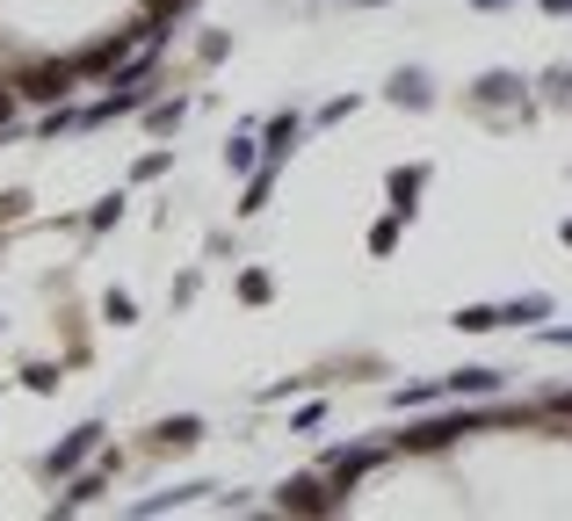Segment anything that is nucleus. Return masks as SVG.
<instances>
[{"mask_svg":"<svg viewBox=\"0 0 572 521\" xmlns=\"http://www.w3.org/2000/svg\"><path fill=\"white\" fill-rule=\"evenodd\" d=\"M471 428H479L471 413H428V420H414V428L399 434V450L406 456H435V450H450L457 434H471Z\"/></svg>","mask_w":572,"mask_h":521,"instance_id":"4","label":"nucleus"},{"mask_svg":"<svg viewBox=\"0 0 572 521\" xmlns=\"http://www.w3.org/2000/svg\"><path fill=\"white\" fill-rule=\"evenodd\" d=\"M457 326H464V333H493V326H501V304H464Z\"/></svg>","mask_w":572,"mask_h":521,"instance_id":"18","label":"nucleus"},{"mask_svg":"<svg viewBox=\"0 0 572 521\" xmlns=\"http://www.w3.org/2000/svg\"><path fill=\"white\" fill-rule=\"evenodd\" d=\"M543 413H572V391H551V399H543Z\"/></svg>","mask_w":572,"mask_h":521,"instance_id":"30","label":"nucleus"},{"mask_svg":"<svg viewBox=\"0 0 572 521\" xmlns=\"http://www.w3.org/2000/svg\"><path fill=\"white\" fill-rule=\"evenodd\" d=\"M543 15H572V0H543Z\"/></svg>","mask_w":572,"mask_h":521,"instance_id":"33","label":"nucleus"},{"mask_svg":"<svg viewBox=\"0 0 572 521\" xmlns=\"http://www.w3.org/2000/svg\"><path fill=\"white\" fill-rule=\"evenodd\" d=\"M196 492H210V486H174V492H160V500H139V507H131V514H167V507L196 500Z\"/></svg>","mask_w":572,"mask_h":521,"instance_id":"20","label":"nucleus"},{"mask_svg":"<svg viewBox=\"0 0 572 521\" xmlns=\"http://www.w3.org/2000/svg\"><path fill=\"white\" fill-rule=\"evenodd\" d=\"M22 391H36V399L58 391V363H22Z\"/></svg>","mask_w":572,"mask_h":521,"instance_id":"19","label":"nucleus"},{"mask_svg":"<svg viewBox=\"0 0 572 521\" xmlns=\"http://www.w3.org/2000/svg\"><path fill=\"white\" fill-rule=\"evenodd\" d=\"M117 218H123V196H102V203L87 210V225H95V232H109V225H117Z\"/></svg>","mask_w":572,"mask_h":521,"instance_id":"25","label":"nucleus"},{"mask_svg":"<svg viewBox=\"0 0 572 521\" xmlns=\"http://www.w3.org/2000/svg\"><path fill=\"white\" fill-rule=\"evenodd\" d=\"M543 341H551V347H572V326H543Z\"/></svg>","mask_w":572,"mask_h":521,"instance_id":"31","label":"nucleus"},{"mask_svg":"<svg viewBox=\"0 0 572 521\" xmlns=\"http://www.w3.org/2000/svg\"><path fill=\"white\" fill-rule=\"evenodd\" d=\"M435 399H450V377H428V384H406V391H392V406H399V413H428Z\"/></svg>","mask_w":572,"mask_h":521,"instance_id":"11","label":"nucleus"},{"mask_svg":"<svg viewBox=\"0 0 572 521\" xmlns=\"http://www.w3.org/2000/svg\"><path fill=\"white\" fill-rule=\"evenodd\" d=\"M479 102H486V109H501V102H521V73H507V66L479 73Z\"/></svg>","mask_w":572,"mask_h":521,"instance_id":"10","label":"nucleus"},{"mask_svg":"<svg viewBox=\"0 0 572 521\" xmlns=\"http://www.w3.org/2000/svg\"><path fill=\"white\" fill-rule=\"evenodd\" d=\"M392 102H406V109H428L435 102V87H428V73L420 66H406V73H392V87H384Z\"/></svg>","mask_w":572,"mask_h":521,"instance_id":"8","label":"nucleus"},{"mask_svg":"<svg viewBox=\"0 0 572 521\" xmlns=\"http://www.w3.org/2000/svg\"><path fill=\"white\" fill-rule=\"evenodd\" d=\"M240 297H246V304H268V297H276L268 268H246V276H240Z\"/></svg>","mask_w":572,"mask_h":521,"instance_id":"22","label":"nucleus"},{"mask_svg":"<svg viewBox=\"0 0 572 521\" xmlns=\"http://www.w3.org/2000/svg\"><path fill=\"white\" fill-rule=\"evenodd\" d=\"M102 319H109V326H131V319H139V304H131L123 290H109V297H102Z\"/></svg>","mask_w":572,"mask_h":521,"instance_id":"23","label":"nucleus"},{"mask_svg":"<svg viewBox=\"0 0 572 521\" xmlns=\"http://www.w3.org/2000/svg\"><path fill=\"white\" fill-rule=\"evenodd\" d=\"M196 442H204V420L196 413H174L153 428V450H196Z\"/></svg>","mask_w":572,"mask_h":521,"instance_id":"7","label":"nucleus"},{"mask_svg":"<svg viewBox=\"0 0 572 521\" xmlns=\"http://www.w3.org/2000/svg\"><path fill=\"white\" fill-rule=\"evenodd\" d=\"M348 117H355V95H333V102L319 109V123H348Z\"/></svg>","mask_w":572,"mask_h":521,"instance_id":"27","label":"nucleus"},{"mask_svg":"<svg viewBox=\"0 0 572 521\" xmlns=\"http://www.w3.org/2000/svg\"><path fill=\"white\" fill-rule=\"evenodd\" d=\"M501 391V369H457L450 377V399H493Z\"/></svg>","mask_w":572,"mask_h":521,"instance_id":"12","label":"nucleus"},{"mask_svg":"<svg viewBox=\"0 0 572 521\" xmlns=\"http://www.w3.org/2000/svg\"><path fill=\"white\" fill-rule=\"evenodd\" d=\"M95 442H102V420H80V428H73L66 442L44 456V478H66V470H80L87 456H95Z\"/></svg>","mask_w":572,"mask_h":521,"instance_id":"5","label":"nucleus"},{"mask_svg":"<svg viewBox=\"0 0 572 521\" xmlns=\"http://www.w3.org/2000/svg\"><path fill=\"white\" fill-rule=\"evenodd\" d=\"M543 312H551V297H515V304H501V326H529V319H543Z\"/></svg>","mask_w":572,"mask_h":521,"instance_id":"15","label":"nucleus"},{"mask_svg":"<svg viewBox=\"0 0 572 521\" xmlns=\"http://www.w3.org/2000/svg\"><path fill=\"white\" fill-rule=\"evenodd\" d=\"M109 470H117V456H109V464H87L80 478H73V492H66V500H58V514H73V507H87V500H95V492L109 486Z\"/></svg>","mask_w":572,"mask_h":521,"instance_id":"9","label":"nucleus"},{"mask_svg":"<svg viewBox=\"0 0 572 521\" xmlns=\"http://www.w3.org/2000/svg\"><path fill=\"white\" fill-rule=\"evenodd\" d=\"M15 123V80H0V131Z\"/></svg>","mask_w":572,"mask_h":521,"instance_id":"29","label":"nucleus"},{"mask_svg":"<svg viewBox=\"0 0 572 521\" xmlns=\"http://www.w3.org/2000/svg\"><path fill=\"white\" fill-rule=\"evenodd\" d=\"M8 80H15V95H30V102H66L73 87H80V73H73V58H30V66H15Z\"/></svg>","mask_w":572,"mask_h":521,"instance_id":"1","label":"nucleus"},{"mask_svg":"<svg viewBox=\"0 0 572 521\" xmlns=\"http://www.w3.org/2000/svg\"><path fill=\"white\" fill-rule=\"evenodd\" d=\"M471 8H479V15H501V8H515V0H471Z\"/></svg>","mask_w":572,"mask_h":521,"instance_id":"32","label":"nucleus"},{"mask_svg":"<svg viewBox=\"0 0 572 521\" xmlns=\"http://www.w3.org/2000/svg\"><path fill=\"white\" fill-rule=\"evenodd\" d=\"M348 492L327 486V470L319 478H290V486H276V514H341Z\"/></svg>","mask_w":572,"mask_h":521,"instance_id":"2","label":"nucleus"},{"mask_svg":"<svg viewBox=\"0 0 572 521\" xmlns=\"http://www.w3.org/2000/svg\"><path fill=\"white\" fill-rule=\"evenodd\" d=\"M420 189H428V167H392V181H384V196H392V210H399V218H414L420 210Z\"/></svg>","mask_w":572,"mask_h":521,"instance_id":"6","label":"nucleus"},{"mask_svg":"<svg viewBox=\"0 0 572 521\" xmlns=\"http://www.w3.org/2000/svg\"><path fill=\"white\" fill-rule=\"evenodd\" d=\"M66 131H80V109H66V102H52V117L36 123V138L52 145V138H66Z\"/></svg>","mask_w":572,"mask_h":521,"instance_id":"16","label":"nucleus"},{"mask_svg":"<svg viewBox=\"0 0 572 521\" xmlns=\"http://www.w3.org/2000/svg\"><path fill=\"white\" fill-rule=\"evenodd\" d=\"M543 102H551V109L572 102V66H551V73H543Z\"/></svg>","mask_w":572,"mask_h":521,"instance_id":"21","label":"nucleus"},{"mask_svg":"<svg viewBox=\"0 0 572 521\" xmlns=\"http://www.w3.org/2000/svg\"><path fill=\"white\" fill-rule=\"evenodd\" d=\"M226 167H232V174L254 167V138H232V145H226Z\"/></svg>","mask_w":572,"mask_h":521,"instance_id":"26","label":"nucleus"},{"mask_svg":"<svg viewBox=\"0 0 572 521\" xmlns=\"http://www.w3.org/2000/svg\"><path fill=\"white\" fill-rule=\"evenodd\" d=\"M297 131H305L297 117H276L268 131H261V153H268V159H290V153H297Z\"/></svg>","mask_w":572,"mask_h":521,"instance_id":"13","label":"nucleus"},{"mask_svg":"<svg viewBox=\"0 0 572 521\" xmlns=\"http://www.w3.org/2000/svg\"><path fill=\"white\" fill-rule=\"evenodd\" d=\"M363 8H377V0H363Z\"/></svg>","mask_w":572,"mask_h":521,"instance_id":"35","label":"nucleus"},{"mask_svg":"<svg viewBox=\"0 0 572 521\" xmlns=\"http://www.w3.org/2000/svg\"><path fill=\"white\" fill-rule=\"evenodd\" d=\"M153 174H167V153H145L139 167H131V181H153Z\"/></svg>","mask_w":572,"mask_h":521,"instance_id":"28","label":"nucleus"},{"mask_svg":"<svg viewBox=\"0 0 572 521\" xmlns=\"http://www.w3.org/2000/svg\"><path fill=\"white\" fill-rule=\"evenodd\" d=\"M276 167H283V159H268V167H261L254 181H246V203H240L246 218H261V210H268V196H276Z\"/></svg>","mask_w":572,"mask_h":521,"instance_id":"14","label":"nucleus"},{"mask_svg":"<svg viewBox=\"0 0 572 521\" xmlns=\"http://www.w3.org/2000/svg\"><path fill=\"white\" fill-rule=\"evenodd\" d=\"M392 450H399V442H392ZM392 450H384V442H363V450H327V456H319V470H327V486L355 492V486H363V478H370V470H377Z\"/></svg>","mask_w":572,"mask_h":521,"instance_id":"3","label":"nucleus"},{"mask_svg":"<svg viewBox=\"0 0 572 521\" xmlns=\"http://www.w3.org/2000/svg\"><path fill=\"white\" fill-rule=\"evenodd\" d=\"M182 117H189V102H182V95H174V102H160V109H145V123H153V131H174Z\"/></svg>","mask_w":572,"mask_h":521,"instance_id":"24","label":"nucleus"},{"mask_svg":"<svg viewBox=\"0 0 572 521\" xmlns=\"http://www.w3.org/2000/svg\"><path fill=\"white\" fill-rule=\"evenodd\" d=\"M399 232H406V218H399V210H384L377 225H370V254H392V246H399Z\"/></svg>","mask_w":572,"mask_h":521,"instance_id":"17","label":"nucleus"},{"mask_svg":"<svg viewBox=\"0 0 572 521\" xmlns=\"http://www.w3.org/2000/svg\"><path fill=\"white\" fill-rule=\"evenodd\" d=\"M558 240H565V246H572V218H565V225H558Z\"/></svg>","mask_w":572,"mask_h":521,"instance_id":"34","label":"nucleus"}]
</instances>
